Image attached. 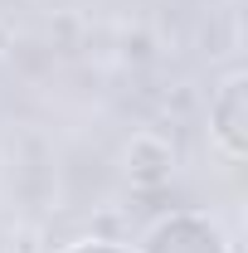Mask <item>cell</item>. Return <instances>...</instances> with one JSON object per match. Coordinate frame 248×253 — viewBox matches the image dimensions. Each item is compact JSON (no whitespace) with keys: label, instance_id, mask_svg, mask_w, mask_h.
Instances as JSON below:
<instances>
[{"label":"cell","instance_id":"cell-1","mask_svg":"<svg viewBox=\"0 0 248 253\" xmlns=\"http://www.w3.org/2000/svg\"><path fill=\"white\" fill-rule=\"evenodd\" d=\"M214 117H219V141L229 146V156L239 161L244 156V73H234L224 83V97L214 102Z\"/></svg>","mask_w":248,"mask_h":253}]
</instances>
